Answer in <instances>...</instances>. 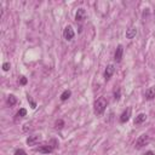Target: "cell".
<instances>
[{
    "instance_id": "20",
    "label": "cell",
    "mask_w": 155,
    "mask_h": 155,
    "mask_svg": "<svg viewBox=\"0 0 155 155\" xmlns=\"http://www.w3.org/2000/svg\"><path fill=\"white\" fill-rule=\"evenodd\" d=\"M15 155H27V153H25L23 149H17L15 151Z\"/></svg>"
},
{
    "instance_id": "8",
    "label": "cell",
    "mask_w": 155,
    "mask_h": 155,
    "mask_svg": "<svg viewBox=\"0 0 155 155\" xmlns=\"http://www.w3.org/2000/svg\"><path fill=\"white\" fill-rule=\"evenodd\" d=\"M40 141H41V137H40V136H39V135H33V136H29V137L27 138V144H28V146H35V144H38Z\"/></svg>"
},
{
    "instance_id": "12",
    "label": "cell",
    "mask_w": 155,
    "mask_h": 155,
    "mask_svg": "<svg viewBox=\"0 0 155 155\" xmlns=\"http://www.w3.org/2000/svg\"><path fill=\"white\" fill-rule=\"evenodd\" d=\"M146 98L147 99H153V98H155V86H151V87H149L147 91H146Z\"/></svg>"
},
{
    "instance_id": "3",
    "label": "cell",
    "mask_w": 155,
    "mask_h": 155,
    "mask_svg": "<svg viewBox=\"0 0 155 155\" xmlns=\"http://www.w3.org/2000/svg\"><path fill=\"white\" fill-rule=\"evenodd\" d=\"M149 141H150V138H149V136L147 135V133H144V135H141L139 137H138V139L136 141V148L137 149H142L144 146H147L148 143H149Z\"/></svg>"
},
{
    "instance_id": "7",
    "label": "cell",
    "mask_w": 155,
    "mask_h": 155,
    "mask_svg": "<svg viewBox=\"0 0 155 155\" xmlns=\"http://www.w3.org/2000/svg\"><path fill=\"white\" fill-rule=\"evenodd\" d=\"M122 55H124V47H122V45H119L118 47H116L115 54H114V59H115V62H118V63L121 62Z\"/></svg>"
},
{
    "instance_id": "17",
    "label": "cell",
    "mask_w": 155,
    "mask_h": 155,
    "mask_svg": "<svg viewBox=\"0 0 155 155\" xmlns=\"http://www.w3.org/2000/svg\"><path fill=\"white\" fill-rule=\"evenodd\" d=\"M120 97H121V90H120V88H116L115 91H114V98H115L116 101H119Z\"/></svg>"
},
{
    "instance_id": "6",
    "label": "cell",
    "mask_w": 155,
    "mask_h": 155,
    "mask_svg": "<svg viewBox=\"0 0 155 155\" xmlns=\"http://www.w3.org/2000/svg\"><path fill=\"white\" fill-rule=\"evenodd\" d=\"M131 112H132L131 108H127V109H125V110L122 112V114L120 115V122H121V124H125V122H127L128 120H130V118H131Z\"/></svg>"
},
{
    "instance_id": "9",
    "label": "cell",
    "mask_w": 155,
    "mask_h": 155,
    "mask_svg": "<svg viewBox=\"0 0 155 155\" xmlns=\"http://www.w3.org/2000/svg\"><path fill=\"white\" fill-rule=\"evenodd\" d=\"M114 72H115V68H114L113 64H109V66H107V68H106V70H104V79H106V81H108L110 78L113 76Z\"/></svg>"
},
{
    "instance_id": "5",
    "label": "cell",
    "mask_w": 155,
    "mask_h": 155,
    "mask_svg": "<svg viewBox=\"0 0 155 155\" xmlns=\"http://www.w3.org/2000/svg\"><path fill=\"white\" fill-rule=\"evenodd\" d=\"M87 17V14L84 9H78L76 10V14H75V21L76 22H84Z\"/></svg>"
},
{
    "instance_id": "22",
    "label": "cell",
    "mask_w": 155,
    "mask_h": 155,
    "mask_svg": "<svg viewBox=\"0 0 155 155\" xmlns=\"http://www.w3.org/2000/svg\"><path fill=\"white\" fill-rule=\"evenodd\" d=\"M144 155H155V154H154L153 151H147V153H146Z\"/></svg>"
},
{
    "instance_id": "19",
    "label": "cell",
    "mask_w": 155,
    "mask_h": 155,
    "mask_svg": "<svg viewBox=\"0 0 155 155\" xmlns=\"http://www.w3.org/2000/svg\"><path fill=\"white\" fill-rule=\"evenodd\" d=\"M28 102L30 103V106H32V108H33V109H35V108H36V103L32 99V97H30V96H28Z\"/></svg>"
},
{
    "instance_id": "10",
    "label": "cell",
    "mask_w": 155,
    "mask_h": 155,
    "mask_svg": "<svg viewBox=\"0 0 155 155\" xmlns=\"http://www.w3.org/2000/svg\"><path fill=\"white\" fill-rule=\"evenodd\" d=\"M147 120V114L144 113H141L136 116V119H135V125H141V124H143L144 121Z\"/></svg>"
},
{
    "instance_id": "13",
    "label": "cell",
    "mask_w": 155,
    "mask_h": 155,
    "mask_svg": "<svg viewBox=\"0 0 155 155\" xmlns=\"http://www.w3.org/2000/svg\"><path fill=\"white\" fill-rule=\"evenodd\" d=\"M70 96H72V91H70V90H64V91L62 92V95H61V101L62 102H66L67 99L70 98Z\"/></svg>"
},
{
    "instance_id": "14",
    "label": "cell",
    "mask_w": 155,
    "mask_h": 155,
    "mask_svg": "<svg viewBox=\"0 0 155 155\" xmlns=\"http://www.w3.org/2000/svg\"><path fill=\"white\" fill-rule=\"evenodd\" d=\"M17 103V98H16V96H14V95H10L9 97H7V104L10 106V107H14L15 104Z\"/></svg>"
},
{
    "instance_id": "4",
    "label": "cell",
    "mask_w": 155,
    "mask_h": 155,
    "mask_svg": "<svg viewBox=\"0 0 155 155\" xmlns=\"http://www.w3.org/2000/svg\"><path fill=\"white\" fill-rule=\"evenodd\" d=\"M74 35H75V33H74L73 27H72V25H67V27L64 28V30H63V36H64V39H66L67 41H70L72 39L74 38Z\"/></svg>"
},
{
    "instance_id": "18",
    "label": "cell",
    "mask_w": 155,
    "mask_h": 155,
    "mask_svg": "<svg viewBox=\"0 0 155 155\" xmlns=\"http://www.w3.org/2000/svg\"><path fill=\"white\" fill-rule=\"evenodd\" d=\"M18 81H20V84H21V85H23V86H24V85H27V83H28L27 78H25V76H23V75H22V76H20Z\"/></svg>"
},
{
    "instance_id": "1",
    "label": "cell",
    "mask_w": 155,
    "mask_h": 155,
    "mask_svg": "<svg viewBox=\"0 0 155 155\" xmlns=\"http://www.w3.org/2000/svg\"><path fill=\"white\" fill-rule=\"evenodd\" d=\"M58 147V142L56 139H51L49 143H45L43 146H39L35 151H39V153H43V154H51L56 148Z\"/></svg>"
},
{
    "instance_id": "15",
    "label": "cell",
    "mask_w": 155,
    "mask_h": 155,
    "mask_svg": "<svg viewBox=\"0 0 155 155\" xmlns=\"http://www.w3.org/2000/svg\"><path fill=\"white\" fill-rule=\"evenodd\" d=\"M25 115H27V110H25L24 108H21V109L17 112V114H16L17 118H23V116H25Z\"/></svg>"
},
{
    "instance_id": "11",
    "label": "cell",
    "mask_w": 155,
    "mask_h": 155,
    "mask_svg": "<svg viewBox=\"0 0 155 155\" xmlns=\"http://www.w3.org/2000/svg\"><path fill=\"white\" fill-rule=\"evenodd\" d=\"M137 35V28L136 27H131L126 30V38L127 39H133Z\"/></svg>"
},
{
    "instance_id": "21",
    "label": "cell",
    "mask_w": 155,
    "mask_h": 155,
    "mask_svg": "<svg viewBox=\"0 0 155 155\" xmlns=\"http://www.w3.org/2000/svg\"><path fill=\"white\" fill-rule=\"evenodd\" d=\"M10 67H11V66H10V63H9V62H5V63L3 64V69H4L5 72H7V70L10 69Z\"/></svg>"
},
{
    "instance_id": "2",
    "label": "cell",
    "mask_w": 155,
    "mask_h": 155,
    "mask_svg": "<svg viewBox=\"0 0 155 155\" xmlns=\"http://www.w3.org/2000/svg\"><path fill=\"white\" fill-rule=\"evenodd\" d=\"M106 108H107V101H106L104 97H99L98 99L95 101V103H93V110H95L96 115L103 114V113H104V110H106Z\"/></svg>"
},
{
    "instance_id": "16",
    "label": "cell",
    "mask_w": 155,
    "mask_h": 155,
    "mask_svg": "<svg viewBox=\"0 0 155 155\" xmlns=\"http://www.w3.org/2000/svg\"><path fill=\"white\" fill-rule=\"evenodd\" d=\"M55 126H56V128L61 130V128H63V126H64V121H63L62 119H58V120L55 122Z\"/></svg>"
}]
</instances>
